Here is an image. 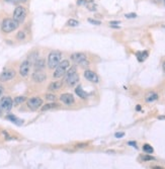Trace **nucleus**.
I'll return each instance as SVG.
<instances>
[{
  "mask_svg": "<svg viewBox=\"0 0 165 169\" xmlns=\"http://www.w3.org/2000/svg\"><path fill=\"white\" fill-rule=\"evenodd\" d=\"M6 119H7L8 120H10V122L14 123H15V125H17V126H22V123H23V120H19V117H16L15 116H13V114H9V116H7Z\"/></svg>",
  "mask_w": 165,
  "mask_h": 169,
  "instance_id": "dca6fc26",
  "label": "nucleus"
},
{
  "mask_svg": "<svg viewBox=\"0 0 165 169\" xmlns=\"http://www.w3.org/2000/svg\"><path fill=\"white\" fill-rule=\"evenodd\" d=\"M164 28H165V26H164Z\"/></svg>",
  "mask_w": 165,
  "mask_h": 169,
  "instance_id": "c03bdc74",
  "label": "nucleus"
},
{
  "mask_svg": "<svg viewBox=\"0 0 165 169\" xmlns=\"http://www.w3.org/2000/svg\"><path fill=\"white\" fill-rule=\"evenodd\" d=\"M151 1L153 2V3H155V4H159L161 2V0H151Z\"/></svg>",
  "mask_w": 165,
  "mask_h": 169,
  "instance_id": "f704fd0d",
  "label": "nucleus"
},
{
  "mask_svg": "<svg viewBox=\"0 0 165 169\" xmlns=\"http://www.w3.org/2000/svg\"><path fill=\"white\" fill-rule=\"evenodd\" d=\"M26 17V9L23 6H17L14 9L13 12V19L19 23H22L25 22Z\"/></svg>",
  "mask_w": 165,
  "mask_h": 169,
  "instance_id": "39448f33",
  "label": "nucleus"
},
{
  "mask_svg": "<svg viewBox=\"0 0 165 169\" xmlns=\"http://www.w3.org/2000/svg\"><path fill=\"white\" fill-rule=\"evenodd\" d=\"M163 71H164V73H165V63L163 64Z\"/></svg>",
  "mask_w": 165,
  "mask_h": 169,
  "instance_id": "ea45409f",
  "label": "nucleus"
},
{
  "mask_svg": "<svg viewBox=\"0 0 165 169\" xmlns=\"http://www.w3.org/2000/svg\"><path fill=\"white\" fill-rule=\"evenodd\" d=\"M112 26L113 29H120V26H118V25H110Z\"/></svg>",
  "mask_w": 165,
  "mask_h": 169,
  "instance_id": "e433bc0d",
  "label": "nucleus"
},
{
  "mask_svg": "<svg viewBox=\"0 0 165 169\" xmlns=\"http://www.w3.org/2000/svg\"><path fill=\"white\" fill-rule=\"evenodd\" d=\"M60 99L64 104L66 105H71L75 102L74 96L71 94V93H63V94L60 96Z\"/></svg>",
  "mask_w": 165,
  "mask_h": 169,
  "instance_id": "9b49d317",
  "label": "nucleus"
},
{
  "mask_svg": "<svg viewBox=\"0 0 165 169\" xmlns=\"http://www.w3.org/2000/svg\"><path fill=\"white\" fill-rule=\"evenodd\" d=\"M5 1H7V2H11V3H16V2H19V0H5Z\"/></svg>",
  "mask_w": 165,
  "mask_h": 169,
  "instance_id": "72a5a7b5",
  "label": "nucleus"
},
{
  "mask_svg": "<svg viewBox=\"0 0 165 169\" xmlns=\"http://www.w3.org/2000/svg\"><path fill=\"white\" fill-rule=\"evenodd\" d=\"M125 16L127 17V19H135V17H136L137 15L135 13H130V14H126Z\"/></svg>",
  "mask_w": 165,
  "mask_h": 169,
  "instance_id": "7c9ffc66",
  "label": "nucleus"
},
{
  "mask_svg": "<svg viewBox=\"0 0 165 169\" xmlns=\"http://www.w3.org/2000/svg\"><path fill=\"white\" fill-rule=\"evenodd\" d=\"M25 100H26L25 96H16V97L14 98V100H13V104H15V105L22 104V102H25Z\"/></svg>",
  "mask_w": 165,
  "mask_h": 169,
  "instance_id": "412c9836",
  "label": "nucleus"
},
{
  "mask_svg": "<svg viewBox=\"0 0 165 169\" xmlns=\"http://www.w3.org/2000/svg\"><path fill=\"white\" fill-rule=\"evenodd\" d=\"M163 2H164V4H165V0H163Z\"/></svg>",
  "mask_w": 165,
  "mask_h": 169,
  "instance_id": "37998d69",
  "label": "nucleus"
},
{
  "mask_svg": "<svg viewBox=\"0 0 165 169\" xmlns=\"http://www.w3.org/2000/svg\"><path fill=\"white\" fill-rule=\"evenodd\" d=\"M141 158L144 161H152V160H155V158L153 156H149V155H144V156H141Z\"/></svg>",
  "mask_w": 165,
  "mask_h": 169,
  "instance_id": "393cba45",
  "label": "nucleus"
},
{
  "mask_svg": "<svg viewBox=\"0 0 165 169\" xmlns=\"http://www.w3.org/2000/svg\"><path fill=\"white\" fill-rule=\"evenodd\" d=\"M67 25L69 26H77L78 25H79V22H78V20L76 19H70L67 22Z\"/></svg>",
  "mask_w": 165,
  "mask_h": 169,
  "instance_id": "5701e85b",
  "label": "nucleus"
},
{
  "mask_svg": "<svg viewBox=\"0 0 165 169\" xmlns=\"http://www.w3.org/2000/svg\"><path fill=\"white\" fill-rule=\"evenodd\" d=\"M43 104V99L40 97H32L28 100V106L32 110L40 108Z\"/></svg>",
  "mask_w": 165,
  "mask_h": 169,
  "instance_id": "6e6552de",
  "label": "nucleus"
},
{
  "mask_svg": "<svg viewBox=\"0 0 165 169\" xmlns=\"http://www.w3.org/2000/svg\"><path fill=\"white\" fill-rule=\"evenodd\" d=\"M148 51H143V52H137L136 53V57L139 62H143L145 61V59L148 58Z\"/></svg>",
  "mask_w": 165,
  "mask_h": 169,
  "instance_id": "2eb2a0df",
  "label": "nucleus"
},
{
  "mask_svg": "<svg viewBox=\"0 0 165 169\" xmlns=\"http://www.w3.org/2000/svg\"><path fill=\"white\" fill-rule=\"evenodd\" d=\"M59 104L55 103V102H51V103H47L45 104L43 107H42V110L46 111V110H55V108H58Z\"/></svg>",
  "mask_w": 165,
  "mask_h": 169,
  "instance_id": "6ab92c4d",
  "label": "nucleus"
},
{
  "mask_svg": "<svg viewBox=\"0 0 165 169\" xmlns=\"http://www.w3.org/2000/svg\"><path fill=\"white\" fill-rule=\"evenodd\" d=\"M29 69H31V63L29 60H25L19 67V73L22 77H26L29 73Z\"/></svg>",
  "mask_w": 165,
  "mask_h": 169,
  "instance_id": "9d476101",
  "label": "nucleus"
},
{
  "mask_svg": "<svg viewBox=\"0 0 165 169\" xmlns=\"http://www.w3.org/2000/svg\"><path fill=\"white\" fill-rule=\"evenodd\" d=\"M61 87H62V82H60V81H56V82L50 83L49 90H51V91H56V90L60 89Z\"/></svg>",
  "mask_w": 165,
  "mask_h": 169,
  "instance_id": "a211bd4d",
  "label": "nucleus"
},
{
  "mask_svg": "<svg viewBox=\"0 0 165 169\" xmlns=\"http://www.w3.org/2000/svg\"><path fill=\"white\" fill-rule=\"evenodd\" d=\"M88 22H90V23H92V25H99L100 23H101L99 20H95L93 19H88Z\"/></svg>",
  "mask_w": 165,
  "mask_h": 169,
  "instance_id": "cd10ccee",
  "label": "nucleus"
},
{
  "mask_svg": "<svg viewBox=\"0 0 165 169\" xmlns=\"http://www.w3.org/2000/svg\"><path fill=\"white\" fill-rule=\"evenodd\" d=\"M3 91H4L3 86H2V85H0V97H1V96H2V93H3Z\"/></svg>",
  "mask_w": 165,
  "mask_h": 169,
  "instance_id": "473e14b6",
  "label": "nucleus"
},
{
  "mask_svg": "<svg viewBox=\"0 0 165 169\" xmlns=\"http://www.w3.org/2000/svg\"><path fill=\"white\" fill-rule=\"evenodd\" d=\"M143 151H144V152H146V153L151 154V153H153V151H154V149H153V147L150 146L149 144H145V145L143 146Z\"/></svg>",
  "mask_w": 165,
  "mask_h": 169,
  "instance_id": "4be33fe9",
  "label": "nucleus"
},
{
  "mask_svg": "<svg viewBox=\"0 0 165 169\" xmlns=\"http://www.w3.org/2000/svg\"><path fill=\"white\" fill-rule=\"evenodd\" d=\"M86 6H87L88 9L91 10V11H95V10H96V4L93 3V2H90V3L86 4Z\"/></svg>",
  "mask_w": 165,
  "mask_h": 169,
  "instance_id": "b1692460",
  "label": "nucleus"
},
{
  "mask_svg": "<svg viewBox=\"0 0 165 169\" xmlns=\"http://www.w3.org/2000/svg\"><path fill=\"white\" fill-rule=\"evenodd\" d=\"M125 136V133H123V132H120V133H116V135H115V137L116 138H123Z\"/></svg>",
  "mask_w": 165,
  "mask_h": 169,
  "instance_id": "c756f323",
  "label": "nucleus"
},
{
  "mask_svg": "<svg viewBox=\"0 0 165 169\" xmlns=\"http://www.w3.org/2000/svg\"><path fill=\"white\" fill-rule=\"evenodd\" d=\"M87 1L86 0H77V5H86Z\"/></svg>",
  "mask_w": 165,
  "mask_h": 169,
  "instance_id": "c85d7f7f",
  "label": "nucleus"
},
{
  "mask_svg": "<svg viewBox=\"0 0 165 169\" xmlns=\"http://www.w3.org/2000/svg\"><path fill=\"white\" fill-rule=\"evenodd\" d=\"M141 110V106L140 105H137V110Z\"/></svg>",
  "mask_w": 165,
  "mask_h": 169,
  "instance_id": "4c0bfd02",
  "label": "nucleus"
},
{
  "mask_svg": "<svg viewBox=\"0 0 165 169\" xmlns=\"http://www.w3.org/2000/svg\"><path fill=\"white\" fill-rule=\"evenodd\" d=\"M12 105H13V100L9 96H4V97L0 99V110L4 111H9L12 108Z\"/></svg>",
  "mask_w": 165,
  "mask_h": 169,
  "instance_id": "423d86ee",
  "label": "nucleus"
},
{
  "mask_svg": "<svg viewBox=\"0 0 165 169\" xmlns=\"http://www.w3.org/2000/svg\"><path fill=\"white\" fill-rule=\"evenodd\" d=\"M62 61V54L59 51H52L48 57V66L50 69H56Z\"/></svg>",
  "mask_w": 165,
  "mask_h": 169,
  "instance_id": "f257e3e1",
  "label": "nucleus"
},
{
  "mask_svg": "<svg viewBox=\"0 0 165 169\" xmlns=\"http://www.w3.org/2000/svg\"><path fill=\"white\" fill-rule=\"evenodd\" d=\"M65 81H66V83H67L68 86L73 87V86L76 85L78 82H79V75L75 72V73L69 75V76H66Z\"/></svg>",
  "mask_w": 165,
  "mask_h": 169,
  "instance_id": "1a4fd4ad",
  "label": "nucleus"
},
{
  "mask_svg": "<svg viewBox=\"0 0 165 169\" xmlns=\"http://www.w3.org/2000/svg\"><path fill=\"white\" fill-rule=\"evenodd\" d=\"M75 92H76V94L79 96V97H81V98H86V97H87V95H88L87 93H86L84 90H83V88L80 85H78V87H76Z\"/></svg>",
  "mask_w": 165,
  "mask_h": 169,
  "instance_id": "f3484780",
  "label": "nucleus"
},
{
  "mask_svg": "<svg viewBox=\"0 0 165 169\" xmlns=\"http://www.w3.org/2000/svg\"><path fill=\"white\" fill-rule=\"evenodd\" d=\"M45 65H46V62H45L44 59H38L37 61L35 62V71H42L45 68Z\"/></svg>",
  "mask_w": 165,
  "mask_h": 169,
  "instance_id": "4468645a",
  "label": "nucleus"
},
{
  "mask_svg": "<svg viewBox=\"0 0 165 169\" xmlns=\"http://www.w3.org/2000/svg\"><path fill=\"white\" fill-rule=\"evenodd\" d=\"M119 23H120V22H112L109 25H119Z\"/></svg>",
  "mask_w": 165,
  "mask_h": 169,
  "instance_id": "c9c22d12",
  "label": "nucleus"
},
{
  "mask_svg": "<svg viewBox=\"0 0 165 169\" xmlns=\"http://www.w3.org/2000/svg\"><path fill=\"white\" fill-rule=\"evenodd\" d=\"M158 99V94L156 92H149L146 96V101L147 102H152Z\"/></svg>",
  "mask_w": 165,
  "mask_h": 169,
  "instance_id": "aec40b11",
  "label": "nucleus"
},
{
  "mask_svg": "<svg viewBox=\"0 0 165 169\" xmlns=\"http://www.w3.org/2000/svg\"><path fill=\"white\" fill-rule=\"evenodd\" d=\"M15 76V71L12 69H5V70L0 74V81L2 82H6L11 79H13Z\"/></svg>",
  "mask_w": 165,
  "mask_h": 169,
  "instance_id": "0eeeda50",
  "label": "nucleus"
},
{
  "mask_svg": "<svg viewBox=\"0 0 165 169\" xmlns=\"http://www.w3.org/2000/svg\"><path fill=\"white\" fill-rule=\"evenodd\" d=\"M46 99L47 100H49V101H54V100H56V95H54V94H47L46 95Z\"/></svg>",
  "mask_w": 165,
  "mask_h": 169,
  "instance_id": "a878e982",
  "label": "nucleus"
},
{
  "mask_svg": "<svg viewBox=\"0 0 165 169\" xmlns=\"http://www.w3.org/2000/svg\"><path fill=\"white\" fill-rule=\"evenodd\" d=\"M46 79H47V75L45 74L43 71H35V73L32 74V80H34L35 82L41 83V82H44Z\"/></svg>",
  "mask_w": 165,
  "mask_h": 169,
  "instance_id": "ddd939ff",
  "label": "nucleus"
},
{
  "mask_svg": "<svg viewBox=\"0 0 165 169\" xmlns=\"http://www.w3.org/2000/svg\"><path fill=\"white\" fill-rule=\"evenodd\" d=\"M128 144L130 145V146H133V147L136 148V149H138V146H137L136 142H134V141H130V142H128Z\"/></svg>",
  "mask_w": 165,
  "mask_h": 169,
  "instance_id": "2f4dec72",
  "label": "nucleus"
},
{
  "mask_svg": "<svg viewBox=\"0 0 165 169\" xmlns=\"http://www.w3.org/2000/svg\"><path fill=\"white\" fill-rule=\"evenodd\" d=\"M158 119H160V120H164V119H165V117H159Z\"/></svg>",
  "mask_w": 165,
  "mask_h": 169,
  "instance_id": "58836bf2",
  "label": "nucleus"
},
{
  "mask_svg": "<svg viewBox=\"0 0 165 169\" xmlns=\"http://www.w3.org/2000/svg\"><path fill=\"white\" fill-rule=\"evenodd\" d=\"M153 169H162V167H154Z\"/></svg>",
  "mask_w": 165,
  "mask_h": 169,
  "instance_id": "a19ab883",
  "label": "nucleus"
},
{
  "mask_svg": "<svg viewBox=\"0 0 165 169\" xmlns=\"http://www.w3.org/2000/svg\"><path fill=\"white\" fill-rule=\"evenodd\" d=\"M70 68V61L69 60H62L61 63L57 66L55 69V72H54L53 76L54 78H61L63 76H65L66 72L68 71V69Z\"/></svg>",
  "mask_w": 165,
  "mask_h": 169,
  "instance_id": "f03ea898",
  "label": "nucleus"
},
{
  "mask_svg": "<svg viewBox=\"0 0 165 169\" xmlns=\"http://www.w3.org/2000/svg\"><path fill=\"white\" fill-rule=\"evenodd\" d=\"M84 77L86 80L90 81V82H93V83H97L98 80H99L97 74L94 73V72L91 70H85L84 71Z\"/></svg>",
  "mask_w": 165,
  "mask_h": 169,
  "instance_id": "f8f14e48",
  "label": "nucleus"
},
{
  "mask_svg": "<svg viewBox=\"0 0 165 169\" xmlns=\"http://www.w3.org/2000/svg\"><path fill=\"white\" fill-rule=\"evenodd\" d=\"M71 60L73 61L75 64H78L81 67H86L89 65L88 59L86 57L85 54L83 53H74L71 55Z\"/></svg>",
  "mask_w": 165,
  "mask_h": 169,
  "instance_id": "20e7f679",
  "label": "nucleus"
},
{
  "mask_svg": "<svg viewBox=\"0 0 165 169\" xmlns=\"http://www.w3.org/2000/svg\"><path fill=\"white\" fill-rule=\"evenodd\" d=\"M17 39L19 40H25V32H19V34H17Z\"/></svg>",
  "mask_w": 165,
  "mask_h": 169,
  "instance_id": "bb28decb",
  "label": "nucleus"
},
{
  "mask_svg": "<svg viewBox=\"0 0 165 169\" xmlns=\"http://www.w3.org/2000/svg\"><path fill=\"white\" fill-rule=\"evenodd\" d=\"M19 1H20V2H25L26 0H19Z\"/></svg>",
  "mask_w": 165,
  "mask_h": 169,
  "instance_id": "79ce46f5",
  "label": "nucleus"
},
{
  "mask_svg": "<svg viewBox=\"0 0 165 169\" xmlns=\"http://www.w3.org/2000/svg\"><path fill=\"white\" fill-rule=\"evenodd\" d=\"M19 23L15 22L13 19H5L3 22H2L1 25V29L6 34H9V32H12L13 31H15L16 29H19Z\"/></svg>",
  "mask_w": 165,
  "mask_h": 169,
  "instance_id": "7ed1b4c3",
  "label": "nucleus"
}]
</instances>
